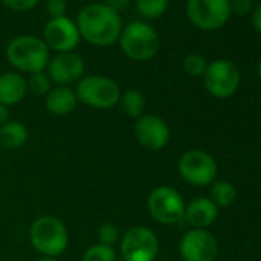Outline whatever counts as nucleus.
<instances>
[{"instance_id":"nucleus-1","label":"nucleus","mask_w":261,"mask_h":261,"mask_svg":"<svg viewBox=\"0 0 261 261\" xmlns=\"http://www.w3.org/2000/svg\"><path fill=\"white\" fill-rule=\"evenodd\" d=\"M80 37L95 46H109L121 34V19L117 11L103 4L85 7L75 22Z\"/></svg>"},{"instance_id":"nucleus-2","label":"nucleus","mask_w":261,"mask_h":261,"mask_svg":"<svg viewBox=\"0 0 261 261\" xmlns=\"http://www.w3.org/2000/svg\"><path fill=\"white\" fill-rule=\"evenodd\" d=\"M30 241L42 256L62 255L69 243L65 223L54 215H42L30 227Z\"/></svg>"},{"instance_id":"nucleus-3","label":"nucleus","mask_w":261,"mask_h":261,"mask_svg":"<svg viewBox=\"0 0 261 261\" xmlns=\"http://www.w3.org/2000/svg\"><path fill=\"white\" fill-rule=\"evenodd\" d=\"M8 62L19 71L36 74L46 69L49 63V48L34 36H20L10 42L7 48Z\"/></svg>"},{"instance_id":"nucleus-4","label":"nucleus","mask_w":261,"mask_h":261,"mask_svg":"<svg viewBox=\"0 0 261 261\" xmlns=\"http://www.w3.org/2000/svg\"><path fill=\"white\" fill-rule=\"evenodd\" d=\"M118 40L124 56L136 62L151 60L160 51V37L157 31L145 22L126 25L121 30Z\"/></svg>"},{"instance_id":"nucleus-5","label":"nucleus","mask_w":261,"mask_h":261,"mask_svg":"<svg viewBox=\"0 0 261 261\" xmlns=\"http://www.w3.org/2000/svg\"><path fill=\"white\" fill-rule=\"evenodd\" d=\"M77 100L94 109H109L118 105L121 91L117 82L105 75H85L77 82Z\"/></svg>"},{"instance_id":"nucleus-6","label":"nucleus","mask_w":261,"mask_h":261,"mask_svg":"<svg viewBox=\"0 0 261 261\" xmlns=\"http://www.w3.org/2000/svg\"><path fill=\"white\" fill-rule=\"evenodd\" d=\"M185 209L186 204L181 194L171 186H159L148 197V211L160 224L180 223L185 217Z\"/></svg>"},{"instance_id":"nucleus-7","label":"nucleus","mask_w":261,"mask_h":261,"mask_svg":"<svg viewBox=\"0 0 261 261\" xmlns=\"http://www.w3.org/2000/svg\"><path fill=\"white\" fill-rule=\"evenodd\" d=\"M159 238L146 226H134L120 240V252L124 261H154L159 255Z\"/></svg>"},{"instance_id":"nucleus-8","label":"nucleus","mask_w":261,"mask_h":261,"mask_svg":"<svg viewBox=\"0 0 261 261\" xmlns=\"http://www.w3.org/2000/svg\"><path fill=\"white\" fill-rule=\"evenodd\" d=\"M186 14L197 28L215 31L226 25L232 13L229 0H188Z\"/></svg>"},{"instance_id":"nucleus-9","label":"nucleus","mask_w":261,"mask_h":261,"mask_svg":"<svg viewBox=\"0 0 261 261\" xmlns=\"http://www.w3.org/2000/svg\"><path fill=\"white\" fill-rule=\"evenodd\" d=\"M178 172L186 183L194 186H206L217 177V163L207 152L192 149L181 155L178 162Z\"/></svg>"},{"instance_id":"nucleus-10","label":"nucleus","mask_w":261,"mask_h":261,"mask_svg":"<svg viewBox=\"0 0 261 261\" xmlns=\"http://www.w3.org/2000/svg\"><path fill=\"white\" fill-rule=\"evenodd\" d=\"M206 89L218 98H227L235 94L240 85V72L232 62L215 60L207 65L204 72Z\"/></svg>"},{"instance_id":"nucleus-11","label":"nucleus","mask_w":261,"mask_h":261,"mask_svg":"<svg viewBox=\"0 0 261 261\" xmlns=\"http://www.w3.org/2000/svg\"><path fill=\"white\" fill-rule=\"evenodd\" d=\"M134 134L137 142L148 151H162L171 139V130L168 123L155 115L145 114L137 118L134 126Z\"/></svg>"},{"instance_id":"nucleus-12","label":"nucleus","mask_w":261,"mask_h":261,"mask_svg":"<svg viewBox=\"0 0 261 261\" xmlns=\"http://www.w3.org/2000/svg\"><path fill=\"white\" fill-rule=\"evenodd\" d=\"M80 39L75 22L66 16L51 19L43 31V42L49 49L57 53H72V49L79 46Z\"/></svg>"},{"instance_id":"nucleus-13","label":"nucleus","mask_w":261,"mask_h":261,"mask_svg":"<svg viewBox=\"0 0 261 261\" xmlns=\"http://www.w3.org/2000/svg\"><path fill=\"white\" fill-rule=\"evenodd\" d=\"M180 253L185 261H214L218 253V244L206 229H192L183 235Z\"/></svg>"},{"instance_id":"nucleus-14","label":"nucleus","mask_w":261,"mask_h":261,"mask_svg":"<svg viewBox=\"0 0 261 261\" xmlns=\"http://www.w3.org/2000/svg\"><path fill=\"white\" fill-rule=\"evenodd\" d=\"M46 74L57 86H69L85 74V62L75 53H59L46 66Z\"/></svg>"},{"instance_id":"nucleus-15","label":"nucleus","mask_w":261,"mask_h":261,"mask_svg":"<svg viewBox=\"0 0 261 261\" xmlns=\"http://www.w3.org/2000/svg\"><path fill=\"white\" fill-rule=\"evenodd\" d=\"M218 217V207L211 198L198 197L192 200L185 209V220L194 229H206Z\"/></svg>"},{"instance_id":"nucleus-16","label":"nucleus","mask_w":261,"mask_h":261,"mask_svg":"<svg viewBox=\"0 0 261 261\" xmlns=\"http://www.w3.org/2000/svg\"><path fill=\"white\" fill-rule=\"evenodd\" d=\"M79 100L75 95V91L71 89L69 86H56L51 88V91L45 95V108L48 112L57 117H65L69 115Z\"/></svg>"},{"instance_id":"nucleus-17","label":"nucleus","mask_w":261,"mask_h":261,"mask_svg":"<svg viewBox=\"0 0 261 261\" xmlns=\"http://www.w3.org/2000/svg\"><path fill=\"white\" fill-rule=\"evenodd\" d=\"M28 92L27 79L19 72H5L0 75V105H19Z\"/></svg>"},{"instance_id":"nucleus-18","label":"nucleus","mask_w":261,"mask_h":261,"mask_svg":"<svg viewBox=\"0 0 261 261\" xmlns=\"http://www.w3.org/2000/svg\"><path fill=\"white\" fill-rule=\"evenodd\" d=\"M28 129L22 121L10 120L0 126V146L8 151L20 149L28 142Z\"/></svg>"},{"instance_id":"nucleus-19","label":"nucleus","mask_w":261,"mask_h":261,"mask_svg":"<svg viewBox=\"0 0 261 261\" xmlns=\"http://www.w3.org/2000/svg\"><path fill=\"white\" fill-rule=\"evenodd\" d=\"M120 106L123 112L130 118H140L146 111V97L137 89H127L120 97Z\"/></svg>"},{"instance_id":"nucleus-20","label":"nucleus","mask_w":261,"mask_h":261,"mask_svg":"<svg viewBox=\"0 0 261 261\" xmlns=\"http://www.w3.org/2000/svg\"><path fill=\"white\" fill-rule=\"evenodd\" d=\"M237 198V191L229 181H215L211 189V200L218 207L230 206Z\"/></svg>"},{"instance_id":"nucleus-21","label":"nucleus","mask_w":261,"mask_h":261,"mask_svg":"<svg viewBox=\"0 0 261 261\" xmlns=\"http://www.w3.org/2000/svg\"><path fill=\"white\" fill-rule=\"evenodd\" d=\"M171 0H136V8L145 19H157L163 16Z\"/></svg>"},{"instance_id":"nucleus-22","label":"nucleus","mask_w":261,"mask_h":261,"mask_svg":"<svg viewBox=\"0 0 261 261\" xmlns=\"http://www.w3.org/2000/svg\"><path fill=\"white\" fill-rule=\"evenodd\" d=\"M115 250L112 246H105V244H92L88 247V250L83 253L82 261H115Z\"/></svg>"},{"instance_id":"nucleus-23","label":"nucleus","mask_w":261,"mask_h":261,"mask_svg":"<svg viewBox=\"0 0 261 261\" xmlns=\"http://www.w3.org/2000/svg\"><path fill=\"white\" fill-rule=\"evenodd\" d=\"M51 79L46 72H36L30 74V79L27 80L28 91H31L34 95H46L51 91Z\"/></svg>"},{"instance_id":"nucleus-24","label":"nucleus","mask_w":261,"mask_h":261,"mask_svg":"<svg viewBox=\"0 0 261 261\" xmlns=\"http://www.w3.org/2000/svg\"><path fill=\"white\" fill-rule=\"evenodd\" d=\"M183 68H185L186 74H189L192 77H200V75H204V72L207 69V62L201 54L192 53L185 59Z\"/></svg>"},{"instance_id":"nucleus-25","label":"nucleus","mask_w":261,"mask_h":261,"mask_svg":"<svg viewBox=\"0 0 261 261\" xmlns=\"http://www.w3.org/2000/svg\"><path fill=\"white\" fill-rule=\"evenodd\" d=\"M98 243L105 246H114L120 240V230L114 223H105L98 227Z\"/></svg>"},{"instance_id":"nucleus-26","label":"nucleus","mask_w":261,"mask_h":261,"mask_svg":"<svg viewBox=\"0 0 261 261\" xmlns=\"http://www.w3.org/2000/svg\"><path fill=\"white\" fill-rule=\"evenodd\" d=\"M4 5L13 11H19V13H23V11H30L33 10L39 0H2Z\"/></svg>"},{"instance_id":"nucleus-27","label":"nucleus","mask_w":261,"mask_h":261,"mask_svg":"<svg viewBox=\"0 0 261 261\" xmlns=\"http://www.w3.org/2000/svg\"><path fill=\"white\" fill-rule=\"evenodd\" d=\"M46 11L51 19L63 17L66 13V0H46Z\"/></svg>"},{"instance_id":"nucleus-28","label":"nucleus","mask_w":261,"mask_h":261,"mask_svg":"<svg viewBox=\"0 0 261 261\" xmlns=\"http://www.w3.org/2000/svg\"><path fill=\"white\" fill-rule=\"evenodd\" d=\"M229 7H230V13L244 16L253 10V2L252 0H229Z\"/></svg>"},{"instance_id":"nucleus-29","label":"nucleus","mask_w":261,"mask_h":261,"mask_svg":"<svg viewBox=\"0 0 261 261\" xmlns=\"http://www.w3.org/2000/svg\"><path fill=\"white\" fill-rule=\"evenodd\" d=\"M129 2L130 0H106V7H109L111 10H114V11H121V10H124L127 5H129Z\"/></svg>"},{"instance_id":"nucleus-30","label":"nucleus","mask_w":261,"mask_h":261,"mask_svg":"<svg viewBox=\"0 0 261 261\" xmlns=\"http://www.w3.org/2000/svg\"><path fill=\"white\" fill-rule=\"evenodd\" d=\"M252 23L255 27V30L261 34V4L253 10V16H252Z\"/></svg>"},{"instance_id":"nucleus-31","label":"nucleus","mask_w":261,"mask_h":261,"mask_svg":"<svg viewBox=\"0 0 261 261\" xmlns=\"http://www.w3.org/2000/svg\"><path fill=\"white\" fill-rule=\"evenodd\" d=\"M10 121V109L5 105H0V126Z\"/></svg>"},{"instance_id":"nucleus-32","label":"nucleus","mask_w":261,"mask_h":261,"mask_svg":"<svg viewBox=\"0 0 261 261\" xmlns=\"http://www.w3.org/2000/svg\"><path fill=\"white\" fill-rule=\"evenodd\" d=\"M36 261H60V259L57 256H40Z\"/></svg>"},{"instance_id":"nucleus-33","label":"nucleus","mask_w":261,"mask_h":261,"mask_svg":"<svg viewBox=\"0 0 261 261\" xmlns=\"http://www.w3.org/2000/svg\"><path fill=\"white\" fill-rule=\"evenodd\" d=\"M258 75H259V79H261V60H259V63H258Z\"/></svg>"}]
</instances>
